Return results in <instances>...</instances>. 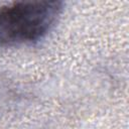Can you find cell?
Returning <instances> with one entry per match:
<instances>
[{"instance_id":"cell-1","label":"cell","mask_w":129,"mask_h":129,"mask_svg":"<svg viewBox=\"0 0 129 129\" xmlns=\"http://www.w3.org/2000/svg\"><path fill=\"white\" fill-rule=\"evenodd\" d=\"M61 8L59 1H19L0 7V46L41 38L52 27Z\"/></svg>"}]
</instances>
